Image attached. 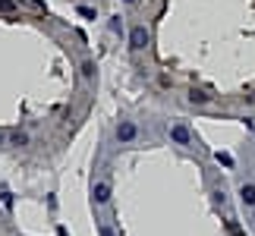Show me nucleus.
Listing matches in <instances>:
<instances>
[{"instance_id": "9", "label": "nucleus", "mask_w": 255, "mask_h": 236, "mask_svg": "<svg viewBox=\"0 0 255 236\" xmlns=\"http://www.w3.org/2000/svg\"><path fill=\"white\" fill-rule=\"evenodd\" d=\"M82 73H85L88 79H92V76H95V63H85V66H82Z\"/></svg>"}, {"instance_id": "6", "label": "nucleus", "mask_w": 255, "mask_h": 236, "mask_svg": "<svg viewBox=\"0 0 255 236\" xmlns=\"http://www.w3.org/2000/svg\"><path fill=\"white\" fill-rule=\"evenodd\" d=\"M9 145H13V148H22V145H28V132H9Z\"/></svg>"}, {"instance_id": "4", "label": "nucleus", "mask_w": 255, "mask_h": 236, "mask_svg": "<svg viewBox=\"0 0 255 236\" xmlns=\"http://www.w3.org/2000/svg\"><path fill=\"white\" fill-rule=\"evenodd\" d=\"M240 199H243V205H246V208H252V205H255V186H252V183H243V186H240Z\"/></svg>"}, {"instance_id": "3", "label": "nucleus", "mask_w": 255, "mask_h": 236, "mask_svg": "<svg viewBox=\"0 0 255 236\" xmlns=\"http://www.w3.org/2000/svg\"><path fill=\"white\" fill-rule=\"evenodd\" d=\"M170 139H173L176 145H189V142H192V135H189V129H186L183 123H176L173 129H170Z\"/></svg>"}, {"instance_id": "2", "label": "nucleus", "mask_w": 255, "mask_h": 236, "mask_svg": "<svg viewBox=\"0 0 255 236\" xmlns=\"http://www.w3.org/2000/svg\"><path fill=\"white\" fill-rule=\"evenodd\" d=\"M135 135H139V129H135V123H129V120H123L120 126H117V139H120V142H132Z\"/></svg>"}, {"instance_id": "7", "label": "nucleus", "mask_w": 255, "mask_h": 236, "mask_svg": "<svg viewBox=\"0 0 255 236\" xmlns=\"http://www.w3.org/2000/svg\"><path fill=\"white\" fill-rule=\"evenodd\" d=\"M189 101L192 104H208V95L205 92H189Z\"/></svg>"}, {"instance_id": "8", "label": "nucleus", "mask_w": 255, "mask_h": 236, "mask_svg": "<svg viewBox=\"0 0 255 236\" xmlns=\"http://www.w3.org/2000/svg\"><path fill=\"white\" fill-rule=\"evenodd\" d=\"M218 161H221L224 167H230V164H233V157H230V154H221V151H218Z\"/></svg>"}, {"instance_id": "10", "label": "nucleus", "mask_w": 255, "mask_h": 236, "mask_svg": "<svg viewBox=\"0 0 255 236\" xmlns=\"http://www.w3.org/2000/svg\"><path fill=\"white\" fill-rule=\"evenodd\" d=\"M126 3H132V0H126Z\"/></svg>"}, {"instance_id": "1", "label": "nucleus", "mask_w": 255, "mask_h": 236, "mask_svg": "<svg viewBox=\"0 0 255 236\" xmlns=\"http://www.w3.org/2000/svg\"><path fill=\"white\" fill-rule=\"evenodd\" d=\"M145 44H148V32H145V25H135L129 32V47L132 51H142Z\"/></svg>"}, {"instance_id": "5", "label": "nucleus", "mask_w": 255, "mask_h": 236, "mask_svg": "<svg viewBox=\"0 0 255 236\" xmlns=\"http://www.w3.org/2000/svg\"><path fill=\"white\" fill-rule=\"evenodd\" d=\"M107 199H111V183H95V202L104 205Z\"/></svg>"}]
</instances>
